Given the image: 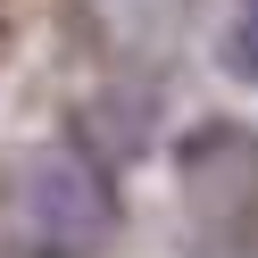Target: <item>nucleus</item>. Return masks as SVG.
Here are the masks:
<instances>
[{"label": "nucleus", "mask_w": 258, "mask_h": 258, "mask_svg": "<svg viewBox=\"0 0 258 258\" xmlns=\"http://www.w3.org/2000/svg\"><path fill=\"white\" fill-rule=\"evenodd\" d=\"M34 191H50V217H34V233L50 241V250H84V241H92V225H100V200H92V183L67 167V158H50Z\"/></svg>", "instance_id": "f257e3e1"}, {"label": "nucleus", "mask_w": 258, "mask_h": 258, "mask_svg": "<svg viewBox=\"0 0 258 258\" xmlns=\"http://www.w3.org/2000/svg\"><path fill=\"white\" fill-rule=\"evenodd\" d=\"M225 50H233V67L258 84V0H241V17H233V42H225Z\"/></svg>", "instance_id": "f03ea898"}]
</instances>
